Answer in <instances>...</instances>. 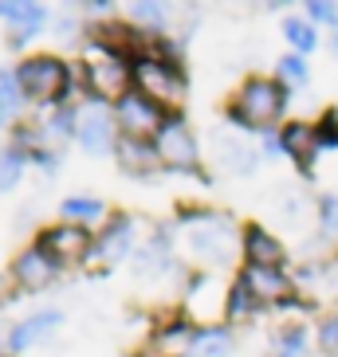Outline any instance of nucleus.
I'll list each match as a JSON object with an SVG mask.
<instances>
[{"label": "nucleus", "mask_w": 338, "mask_h": 357, "mask_svg": "<svg viewBox=\"0 0 338 357\" xmlns=\"http://www.w3.org/2000/svg\"><path fill=\"white\" fill-rule=\"evenodd\" d=\"M244 236L224 212H185V248L205 267H228Z\"/></svg>", "instance_id": "obj_1"}, {"label": "nucleus", "mask_w": 338, "mask_h": 357, "mask_svg": "<svg viewBox=\"0 0 338 357\" xmlns=\"http://www.w3.org/2000/svg\"><path fill=\"white\" fill-rule=\"evenodd\" d=\"M284 102H287L284 83L256 75V79H244V86L236 91L233 106H228V114L248 130H272L284 114Z\"/></svg>", "instance_id": "obj_2"}, {"label": "nucleus", "mask_w": 338, "mask_h": 357, "mask_svg": "<svg viewBox=\"0 0 338 357\" xmlns=\"http://www.w3.org/2000/svg\"><path fill=\"white\" fill-rule=\"evenodd\" d=\"M134 86H138V95H146L161 110H177L185 102V95H189L185 75L166 55H138L134 59Z\"/></svg>", "instance_id": "obj_3"}, {"label": "nucleus", "mask_w": 338, "mask_h": 357, "mask_svg": "<svg viewBox=\"0 0 338 357\" xmlns=\"http://www.w3.org/2000/svg\"><path fill=\"white\" fill-rule=\"evenodd\" d=\"M16 83L32 102H59L71 91V67L59 55H28L16 67Z\"/></svg>", "instance_id": "obj_4"}, {"label": "nucleus", "mask_w": 338, "mask_h": 357, "mask_svg": "<svg viewBox=\"0 0 338 357\" xmlns=\"http://www.w3.org/2000/svg\"><path fill=\"white\" fill-rule=\"evenodd\" d=\"M83 79H87V91L98 98V102H122L130 95V83H134V63H126L118 52H91L87 55V67H83Z\"/></svg>", "instance_id": "obj_5"}, {"label": "nucleus", "mask_w": 338, "mask_h": 357, "mask_svg": "<svg viewBox=\"0 0 338 357\" xmlns=\"http://www.w3.org/2000/svg\"><path fill=\"white\" fill-rule=\"evenodd\" d=\"M154 146H158V158L166 169L173 173H197L201 169V146H197V134L189 130V122L181 114H173L161 126V134L154 137Z\"/></svg>", "instance_id": "obj_6"}, {"label": "nucleus", "mask_w": 338, "mask_h": 357, "mask_svg": "<svg viewBox=\"0 0 338 357\" xmlns=\"http://www.w3.org/2000/svg\"><path fill=\"white\" fill-rule=\"evenodd\" d=\"M115 126H118L115 110H106V102H98V98H87V102L75 110V142H79L87 153H106V149H115L118 146Z\"/></svg>", "instance_id": "obj_7"}, {"label": "nucleus", "mask_w": 338, "mask_h": 357, "mask_svg": "<svg viewBox=\"0 0 338 357\" xmlns=\"http://www.w3.org/2000/svg\"><path fill=\"white\" fill-rule=\"evenodd\" d=\"M36 248H40L47 259L55 263V267H67V263H79L87 259V255L95 252V236L83 228V224H55V228H43L40 240H36Z\"/></svg>", "instance_id": "obj_8"}, {"label": "nucleus", "mask_w": 338, "mask_h": 357, "mask_svg": "<svg viewBox=\"0 0 338 357\" xmlns=\"http://www.w3.org/2000/svg\"><path fill=\"white\" fill-rule=\"evenodd\" d=\"M115 118H118V130H122V137H138V142L158 137L161 126L169 122L166 110H161L158 102H149L146 95H138V91H130V95L115 106Z\"/></svg>", "instance_id": "obj_9"}, {"label": "nucleus", "mask_w": 338, "mask_h": 357, "mask_svg": "<svg viewBox=\"0 0 338 357\" xmlns=\"http://www.w3.org/2000/svg\"><path fill=\"white\" fill-rule=\"evenodd\" d=\"M240 283L256 298V306H291L295 298V279L284 267H244Z\"/></svg>", "instance_id": "obj_10"}, {"label": "nucleus", "mask_w": 338, "mask_h": 357, "mask_svg": "<svg viewBox=\"0 0 338 357\" xmlns=\"http://www.w3.org/2000/svg\"><path fill=\"white\" fill-rule=\"evenodd\" d=\"M212 161L221 173L233 177H252L256 173V149L248 137H240L236 130H212Z\"/></svg>", "instance_id": "obj_11"}, {"label": "nucleus", "mask_w": 338, "mask_h": 357, "mask_svg": "<svg viewBox=\"0 0 338 357\" xmlns=\"http://www.w3.org/2000/svg\"><path fill=\"white\" fill-rule=\"evenodd\" d=\"M55 267L47 255L40 252V248H24L16 259H12V283L20 287V291H43V287H52L55 283Z\"/></svg>", "instance_id": "obj_12"}, {"label": "nucleus", "mask_w": 338, "mask_h": 357, "mask_svg": "<svg viewBox=\"0 0 338 357\" xmlns=\"http://www.w3.org/2000/svg\"><path fill=\"white\" fill-rule=\"evenodd\" d=\"M244 259H248V267H284L287 248L264 224H248L244 228Z\"/></svg>", "instance_id": "obj_13"}, {"label": "nucleus", "mask_w": 338, "mask_h": 357, "mask_svg": "<svg viewBox=\"0 0 338 357\" xmlns=\"http://www.w3.org/2000/svg\"><path fill=\"white\" fill-rule=\"evenodd\" d=\"M59 326H64V314H59V310H40V314L16 322L12 326V354H24V349L52 342Z\"/></svg>", "instance_id": "obj_14"}, {"label": "nucleus", "mask_w": 338, "mask_h": 357, "mask_svg": "<svg viewBox=\"0 0 338 357\" xmlns=\"http://www.w3.org/2000/svg\"><path fill=\"white\" fill-rule=\"evenodd\" d=\"M0 16L8 24V40L12 43H28L43 24H47V12L40 4H24V0H12V4H0Z\"/></svg>", "instance_id": "obj_15"}, {"label": "nucleus", "mask_w": 338, "mask_h": 357, "mask_svg": "<svg viewBox=\"0 0 338 357\" xmlns=\"http://www.w3.org/2000/svg\"><path fill=\"white\" fill-rule=\"evenodd\" d=\"M115 158H118V165H122V173H130V177H149V173L161 165L158 146H154V142H138V137H118Z\"/></svg>", "instance_id": "obj_16"}, {"label": "nucleus", "mask_w": 338, "mask_h": 357, "mask_svg": "<svg viewBox=\"0 0 338 357\" xmlns=\"http://www.w3.org/2000/svg\"><path fill=\"white\" fill-rule=\"evenodd\" d=\"M279 137H284V153L295 161L299 169H311L315 153L323 149V134H318V126H307V122H291Z\"/></svg>", "instance_id": "obj_17"}, {"label": "nucleus", "mask_w": 338, "mask_h": 357, "mask_svg": "<svg viewBox=\"0 0 338 357\" xmlns=\"http://www.w3.org/2000/svg\"><path fill=\"white\" fill-rule=\"evenodd\" d=\"M197 322H189V318H177V322L161 326V330H154V354L158 357H189L193 342H197Z\"/></svg>", "instance_id": "obj_18"}, {"label": "nucleus", "mask_w": 338, "mask_h": 357, "mask_svg": "<svg viewBox=\"0 0 338 357\" xmlns=\"http://www.w3.org/2000/svg\"><path fill=\"white\" fill-rule=\"evenodd\" d=\"M134 224H130V216H115V220L106 224V231L95 240V255L103 263H118V259H126L130 248H134Z\"/></svg>", "instance_id": "obj_19"}, {"label": "nucleus", "mask_w": 338, "mask_h": 357, "mask_svg": "<svg viewBox=\"0 0 338 357\" xmlns=\"http://www.w3.org/2000/svg\"><path fill=\"white\" fill-rule=\"evenodd\" d=\"M173 259H169L166 240H149L134 252V279H158V275H169Z\"/></svg>", "instance_id": "obj_20"}, {"label": "nucleus", "mask_w": 338, "mask_h": 357, "mask_svg": "<svg viewBox=\"0 0 338 357\" xmlns=\"http://www.w3.org/2000/svg\"><path fill=\"white\" fill-rule=\"evenodd\" d=\"M228 354H233V334L221 330V326H205L189 349V357H228Z\"/></svg>", "instance_id": "obj_21"}, {"label": "nucleus", "mask_w": 338, "mask_h": 357, "mask_svg": "<svg viewBox=\"0 0 338 357\" xmlns=\"http://www.w3.org/2000/svg\"><path fill=\"white\" fill-rule=\"evenodd\" d=\"M59 212H64L67 224H91V220H103L106 216V204L98 197H67L64 204H59Z\"/></svg>", "instance_id": "obj_22"}, {"label": "nucleus", "mask_w": 338, "mask_h": 357, "mask_svg": "<svg viewBox=\"0 0 338 357\" xmlns=\"http://www.w3.org/2000/svg\"><path fill=\"white\" fill-rule=\"evenodd\" d=\"M307 208H311V200H307L299 189H279L275 192V216H279L287 228H291V224H303Z\"/></svg>", "instance_id": "obj_23"}, {"label": "nucleus", "mask_w": 338, "mask_h": 357, "mask_svg": "<svg viewBox=\"0 0 338 357\" xmlns=\"http://www.w3.org/2000/svg\"><path fill=\"white\" fill-rule=\"evenodd\" d=\"M20 83H16V75L0 71V126H8L12 118H16V110H20Z\"/></svg>", "instance_id": "obj_24"}, {"label": "nucleus", "mask_w": 338, "mask_h": 357, "mask_svg": "<svg viewBox=\"0 0 338 357\" xmlns=\"http://www.w3.org/2000/svg\"><path fill=\"white\" fill-rule=\"evenodd\" d=\"M284 36H287V43L295 47V55L315 52V43H318L315 28H311L307 20H299V16H287V20H284Z\"/></svg>", "instance_id": "obj_25"}, {"label": "nucleus", "mask_w": 338, "mask_h": 357, "mask_svg": "<svg viewBox=\"0 0 338 357\" xmlns=\"http://www.w3.org/2000/svg\"><path fill=\"white\" fill-rule=\"evenodd\" d=\"M166 4H154V0H138V4H130V24L134 28H149V32H158V28H166Z\"/></svg>", "instance_id": "obj_26"}, {"label": "nucleus", "mask_w": 338, "mask_h": 357, "mask_svg": "<svg viewBox=\"0 0 338 357\" xmlns=\"http://www.w3.org/2000/svg\"><path fill=\"white\" fill-rule=\"evenodd\" d=\"M307 354V330L303 326H284L275 334V357H303Z\"/></svg>", "instance_id": "obj_27"}, {"label": "nucleus", "mask_w": 338, "mask_h": 357, "mask_svg": "<svg viewBox=\"0 0 338 357\" xmlns=\"http://www.w3.org/2000/svg\"><path fill=\"white\" fill-rule=\"evenodd\" d=\"M256 310H260V306H256V298L248 294V287H244L240 279H236L233 291H228V314H224V318H233V322H244V318H252Z\"/></svg>", "instance_id": "obj_28"}, {"label": "nucleus", "mask_w": 338, "mask_h": 357, "mask_svg": "<svg viewBox=\"0 0 338 357\" xmlns=\"http://www.w3.org/2000/svg\"><path fill=\"white\" fill-rule=\"evenodd\" d=\"M275 71H279V83H284V91L287 86H291V91H295V86H307V63H303V55H284V59H279V67H275Z\"/></svg>", "instance_id": "obj_29"}, {"label": "nucleus", "mask_w": 338, "mask_h": 357, "mask_svg": "<svg viewBox=\"0 0 338 357\" xmlns=\"http://www.w3.org/2000/svg\"><path fill=\"white\" fill-rule=\"evenodd\" d=\"M318 224H323V240L338 243V197L318 200Z\"/></svg>", "instance_id": "obj_30"}, {"label": "nucleus", "mask_w": 338, "mask_h": 357, "mask_svg": "<svg viewBox=\"0 0 338 357\" xmlns=\"http://www.w3.org/2000/svg\"><path fill=\"white\" fill-rule=\"evenodd\" d=\"M20 169H24L20 153H12V149H4V153H0V192H8L12 185L20 181Z\"/></svg>", "instance_id": "obj_31"}, {"label": "nucleus", "mask_w": 338, "mask_h": 357, "mask_svg": "<svg viewBox=\"0 0 338 357\" xmlns=\"http://www.w3.org/2000/svg\"><path fill=\"white\" fill-rule=\"evenodd\" d=\"M318 346H323L327 357H338V314L323 318V326H318Z\"/></svg>", "instance_id": "obj_32"}, {"label": "nucleus", "mask_w": 338, "mask_h": 357, "mask_svg": "<svg viewBox=\"0 0 338 357\" xmlns=\"http://www.w3.org/2000/svg\"><path fill=\"white\" fill-rule=\"evenodd\" d=\"M318 134H323V146H338V106H330L327 114H323Z\"/></svg>", "instance_id": "obj_33"}, {"label": "nucleus", "mask_w": 338, "mask_h": 357, "mask_svg": "<svg viewBox=\"0 0 338 357\" xmlns=\"http://www.w3.org/2000/svg\"><path fill=\"white\" fill-rule=\"evenodd\" d=\"M307 12H311V20L315 24H330V28H338V4H307Z\"/></svg>", "instance_id": "obj_34"}, {"label": "nucleus", "mask_w": 338, "mask_h": 357, "mask_svg": "<svg viewBox=\"0 0 338 357\" xmlns=\"http://www.w3.org/2000/svg\"><path fill=\"white\" fill-rule=\"evenodd\" d=\"M59 36H64V40H71V36H79V20H75V16H67V20L59 24Z\"/></svg>", "instance_id": "obj_35"}, {"label": "nucleus", "mask_w": 338, "mask_h": 357, "mask_svg": "<svg viewBox=\"0 0 338 357\" xmlns=\"http://www.w3.org/2000/svg\"><path fill=\"white\" fill-rule=\"evenodd\" d=\"M330 55H335V59H338V36H335V43H330Z\"/></svg>", "instance_id": "obj_36"}]
</instances>
